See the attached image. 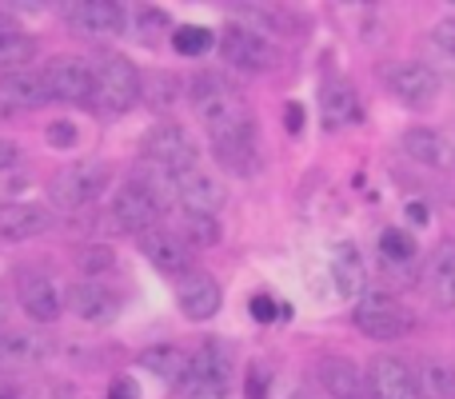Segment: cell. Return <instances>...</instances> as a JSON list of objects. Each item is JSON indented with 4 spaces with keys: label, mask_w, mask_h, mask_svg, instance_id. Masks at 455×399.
<instances>
[{
    "label": "cell",
    "mask_w": 455,
    "mask_h": 399,
    "mask_svg": "<svg viewBox=\"0 0 455 399\" xmlns=\"http://www.w3.org/2000/svg\"><path fill=\"white\" fill-rule=\"evenodd\" d=\"M16 164H20V144L0 136V172H8V168H16Z\"/></svg>",
    "instance_id": "obj_41"
},
{
    "label": "cell",
    "mask_w": 455,
    "mask_h": 399,
    "mask_svg": "<svg viewBox=\"0 0 455 399\" xmlns=\"http://www.w3.org/2000/svg\"><path fill=\"white\" fill-rule=\"evenodd\" d=\"M220 283L208 272H184L180 283H176V304L188 320H212L220 312Z\"/></svg>",
    "instance_id": "obj_15"
},
{
    "label": "cell",
    "mask_w": 455,
    "mask_h": 399,
    "mask_svg": "<svg viewBox=\"0 0 455 399\" xmlns=\"http://www.w3.org/2000/svg\"><path fill=\"white\" fill-rule=\"evenodd\" d=\"M243 395H248V399H264V395H267V376H264V368H259V363H251V368H248V384H243Z\"/></svg>",
    "instance_id": "obj_36"
},
{
    "label": "cell",
    "mask_w": 455,
    "mask_h": 399,
    "mask_svg": "<svg viewBox=\"0 0 455 399\" xmlns=\"http://www.w3.org/2000/svg\"><path fill=\"white\" fill-rule=\"evenodd\" d=\"M80 267H84V272H100V267H112V251H104V248H84V256H80Z\"/></svg>",
    "instance_id": "obj_37"
},
{
    "label": "cell",
    "mask_w": 455,
    "mask_h": 399,
    "mask_svg": "<svg viewBox=\"0 0 455 399\" xmlns=\"http://www.w3.org/2000/svg\"><path fill=\"white\" fill-rule=\"evenodd\" d=\"M4 32H8V28H4V24H0V36H4Z\"/></svg>",
    "instance_id": "obj_46"
},
{
    "label": "cell",
    "mask_w": 455,
    "mask_h": 399,
    "mask_svg": "<svg viewBox=\"0 0 455 399\" xmlns=\"http://www.w3.org/2000/svg\"><path fill=\"white\" fill-rule=\"evenodd\" d=\"M387 88H392L395 100H403L408 108H432L440 100V76H435L427 64H395L387 72Z\"/></svg>",
    "instance_id": "obj_12"
},
{
    "label": "cell",
    "mask_w": 455,
    "mask_h": 399,
    "mask_svg": "<svg viewBox=\"0 0 455 399\" xmlns=\"http://www.w3.org/2000/svg\"><path fill=\"white\" fill-rule=\"evenodd\" d=\"M416 379L427 399H455V368L448 360H424Z\"/></svg>",
    "instance_id": "obj_28"
},
{
    "label": "cell",
    "mask_w": 455,
    "mask_h": 399,
    "mask_svg": "<svg viewBox=\"0 0 455 399\" xmlns=\"http://www.w3.org/2000/svg\"><path fill=\"white\" fill-rule=\"evenodd\" d=\"M108 399H140V387H136V379H112L108 387Z\"/></svg>",
    "instance_id": "obj_40"
},
{
    "label": "cell",
    "mask_w": 455,
    "mask_h": 399,
    "mask_svg": "<svg viewBox=\"0 0 455 399\" xmlns=\"http://www.w3.org/2000/svg\"><path fill=\"white\" fill-rule=\"evenodd\" d=\"M16 296H20V307L32 323H52L60 320V307H64V291L60 283L52 280L48 272H28L20 275L16 283Z\"/></svg>",
    "instance_id": "obj_13"
},
{
    "label": "cell",
    "mask_w": 455,
    "mask_h": 399,
    "mask_svg": "<svg viewBox=\"0 0 455 399\" xmlns=\"http://www.w3.org/2000/svg\"><path fill=\"white\" fill-rule=\"evenodd\" d=\"M408 219H411V224H427V203L411 200V203H408Z\"/></svg>",
    "instance_id": "obj_44"
},
{
    "label": "cell",
    "mask_w": 455,
    "mask_h": 399,
    "mask_svg": "<svg viewBox=\"0 0 455 399\" xmlns=\"http://www.w3.org/2000/svg\"><path fill=\"white\" fill-rule=\"evenodd\" d=\"M427 288L435 291L440 304H451L455 299V243H440L427 259Z\"/></svg>",
    "instance_id": "obj_26"
},
{
    "label": "cell",
    "mask_w": 455,
    "mask_h": 399,
    "mask_svg": "<svg viewBox=\"0 0 455 399\" xmlns=\"http://www.w3.org/2000/svg\"><path fill=\"white\" fill-rule=\"evenodd\" d=\"M164 216V211L156 208V203L148 200V192H140L132 180L124 184V188L116 192V200H112V219H116L124 232H148V227H156V219Z\"/></svg>",
    "instance_id": "obj_18"
},
{
    "label": "cell",
    "mask_w": 455,
    "mask_h": 399,
    "mask_svg": "<svg viewBox=\"0 0 455 399\" xmlns=\"http://www.w3.org/2000/svg\"><path fill=\"white\" fill-rule=\"evenodd\" d=\"M52 100L44 84V72L36 68H16L0 76V116H16V112H36Z\"/></svg>",
    "instance_id": "obj_8"
},
{
    "label": "cell",
    "mask_w": 455,
    "mask_h": 399,
    "mask_svg": "<svg viewBox=\"0 0 455 399\" xmlns=\"http://www.w3.org/2000/svg\"><path fill=\"white\" fill-rule=\"evenodd\" d=\"M68 20L80 36H120L124 8L112 0H84V4H68Z\"/></svg>",
    "instance_id": "obj_17"
},
{
    "label": "cell",
    "mask_w": 455,
    "mask_h": 399,
    "mask_svg": "<svg viewBox=\"0 0 455 399\" xmlns=\"http://www.w3.org/2000/svg\"><path fill=\"white\" fill-rule=\"evenodd\" d=\"M48 227H52V211L40 203H0V240L4 243L36 240Z\"/></svg>",
    "instance_id": "obj_16"
},
{
    "label": "cell",
    "mask_w": 455,
    "mask_h": 399,
    "mask_svg": "<svg viewBox=\"0 0 455 399\" xmlns=\"http://www.w3.org/2000/svg\"><path fill=\"white\" fill-rule=\"evenodd\" d=\"M435 44H440L443 52L455 60V16H448V20L435 24Z\"/></svg>",
    "instance_id": "obj_38"
},
{
    "label": "cell",
    "mask_w": 455,
    "mask_h": 399,
    "mask_svg": "<svg viewBox=\"0 0 455 399\" xmlns=\"http://www.w3.org/2000/svg\"><path fill=\"white\" fill-rule=\"evenodd\" d=\"M108 180H112V168L104 160H76V164L60 168L48 180V200L60 211H80L108 188Z\"/></svg>",
    "instance_id": "obj_2"
},
{
    "label": "cell",
    "mask_w": 455,
    "mask_h": 399,
    "mask_svg": "<svg viewBox=\"0 0 455 399\" xmlns=\"http://www.w3.org/2000/svg\"><path fill=\"white\" fill-rule=\"evenodd\" d=\"M140 368L152 371V376H160V379H168V384L184 387V379H188V355L172 344H156L140 355Z\"/></svg>",
    "instance_id": "obj_25"
},
{
    "label": "cell",
    "mask_w": 455,
    "mask_h": 399,
    "mask_svg": "<svg viewBox=\"0 0 455 399\" xmlns=\"http://www.w3.org/2000/svg\"><path fill=\"white\" fill-rule=\"evenodd\" d=\"M4 315H8V299L0 296V328H4Z\"/></svg>",
    "instance_id": "obj_45"
},
{
    "label": "cell",
    "mask_w": 455,
    "mask_h": 399,
    "mask_svg": "<svg viewBox=\"0 0 455 399\" xmlns=\"http://www.w3.org/2000/svg\"><path fill=\"white\" fill-rule=\"evenodd\" d=\"M144 160L172 176H180L200 164V152H196V140H192L180 124H160V128H152L148 140H144Z\"/></svg>",
    "instance_id": "obj_7"
},
{
    "label": "cell",
    "mask_w": 455,
    "mask_h": 399,
    "mask_svg": "<svg viewBox=\"0 0 455 399\" xmlns=\"http://www.w3.org/2000/svg\"><path fill=\"white\" fill-rule=\"evenodd\" d=\"M251 315L259 323H272L275 320V299L272 296H251Z\"/></svg>",
    "instance_id": "obj_39"
},
{
    "label": "cell",
    "mask_w": 455,
    "mask_h": 399,
    "mask_svg": "<svg viewBox=\"0 0 455 399\" xmlns=\"http://www.w3.org/2000/svg\"><path fill=\"white\" fill-rule=\"evenodd\" d=\"M283 120H288V132H304V108H299V104H288Z\"/></svg>",
    "instance_id": "obj_42"
},
{
    "label": "cell",
    "mask_w": 455,
    "mask_h": 399,
    "mask_svg": "<svg viewBox=\"0 0 455 399\" xmlns=\"http://www.w3.org/2000/svg\"><path fill=\"white\" fill-rule=\"evenodd\" d=\"M188 88H192V108L204 120L212 148L256 140V116H251L248 100L240 96L235 84H228L220 72H200V76H192Z\"/></svg>",
    "instance_id": "obj_1"
},
{
    "label": "cell",
    "mask_w": 455,
    "mask_h": 399,
    "mask_svg": "<svg viewBox=\"0 0 455 399\" xmlns=\"http://www.w3.org/2000/svg\"><path fill=\"white\" fill-rule=\"evenodd\" d=\"M355 328L371 339H400L411 331V312L392 296V291H363L355 307Z\"/></svg>",
    "instance_id": "obj_4"
},
{
    "label": "cell",
    "mask_w": 455,
    "mask_h": 399,
    "mask_svg": "<svg viewBox=\"0 0 455 399\" xmlns=\"http://www.w3.org/2000/svg\"><path fill=\"white\" fill-rule=\"evenodd\" d=\"M140 96L152 108H172L180 96V80L172 72H156V76H140Z\"/></svg>",
    "instance_id": "obj_30"
},
{
    "label": "cell",
    "mask_w": 455,
    "mask_h": 399,
    "mask_svg": "<svg viewBox=\"0 0 455 399\" xmlns=\"http://www.w3.org/2000/svg\"><path fill=\"white\" fill-rule=\"evenodd\" d=\"M320 384L331 399H360L363 395V371L355 368L352 360L328 355V360H320Z\"/></svg>",
    "instance_id": "obj_23"
},
{
    "label": "cell",
    "mask_w": 455,
    "mask_h": 399,
    "mask_svg": "<svg viewBox=\"0 0 455 399\" xmlns=\"http://www.w3.org/2000/svg\"><path fill=\"white\" fill-rule=\"evenodd\" d=\"M379 251H384L387 264H411L419 248L403 227H384V235H379Z\"/></svg>",
    "instance_id": "obj_31"
},
{
    "label": "cell",
    "mask_w": 455,
    "mask_h": 399,
    "mask_svg": "<svg viewBox=\"0 0 455 399\" xmlns=\"http://www.w3.org/2000/svg\"><path fill=\"white\" fill-rule=\"evenodd\" d=\"M176 200H180V208L188 211V216H216V211L224 208L228 192L212 172H204V168L196 164L176 176Z\"/></svg>",
    "instance_id": "obj_10"
},
{
    "label": "cell",
    "mask_w": 455,
    "mask_h": 399,
    "mask_svg": "<svg viewBox=\"0 0 455 399\" xmlns=\"http://www.w3.org/2000/svg\"><path fill=\"white\" fill-rule=\"evenodd\" d=\"M44 84L52 100L92 104L96 100V68L80 56H56L44 64Z\"/></svg>",
    "instance_id": "obj_6"
},
{
    "label": "cell",
    "mask_w": 455,
    "mask_h": 399,
    "mask_svg": "<svg viewBox=\"0 0 455 399\" xmlns=\"http://www.w3.org/2000/svg\"><path fill=\"white\" fill-rule=\"evenodd\" d=\"M132 184H136L140 192H148V200L156 203L160 211H164L168 203L176 200V176L164 172V168H156V164H148V160H140V164H136Z\"/></svg>",
    "instance_id": "obj_27"
},
{
    "label": "cell",
    "mask_w": 455,
    "mask_h": 399,
    "mask_svg": "<svg viewBox=\"0 0 455 399\" xmlns=\"http://www.w3.org/2000/svg\"><path fill=\"white\" fill-rule=\"evenodd\" d=\"M136 28H140V40H144V44H152V40L160 36V28H164V12H160V8H148V4H144L140 12H136Z\"/></svg>",
    "instance_id": "obj_34"
},
{
    "label": "cell",
    "mask_w": 455,
    "mask_h": 399,
    "mask_svg": "<svg viewBox=\"0 0 455 399\" xmlns=\"http://www.w3.org/2000/svg\"><path fill=\"white\" fill-rule=\"evenodd\" d=\"M212 44H216L212 32L200 28V24H188V28H176V36H172V48H176L180 56H204Z\"/></svg>",
    "instance_id": "obj_32"
},
{
    "label": "cell",
    "mask_w": 455,
    "mask_h": 399,
    "mask_svg": "<svg viewBox=\"0 0 455 399\" xmlns=\"http://www.w3.org/2000/svg\"><path fill=\"white\" fill-rule=\"evenodd\" d=\"M44 140L52 144V148H72V144L80 140V132H76V124H72V120H56V124H48Z\"/></svg>",
    "instance_id": "obj_35"
},
{
    "label": "cell",
    "mask_w": 455,
    "mask_h": 399,
    "mask_svg": "<svg viewBox=\"0 0 455 399\" xmlns=\"http://www.w3.org/2000/svg\"><path fill=\"white\" fill-rule=\"evenodd\" d=\"M320 108H323V124L328 128H352L363 120V104L347 80H328L320 88Z\"/></svg>",
    "instance_id": "obj_21"
},
{
    "label": "cell",
    "mask_w": 455,
    "mask_h": 399,
    "mask_svg": "<svg viewBox=\"0 0 455 399\" xmlns=\"http://www.w3.org/2000/svg\"><path fill=\"white\" fill-rule=\"evenodd\" d=\"M403 152H408L416 164H427V168H448L451 164L448 140H443L440 132H432V128H411V132L403 136Z\"/></svg>",
    "instance_id": "obj_24"
},
{
    "label": "cell",
    "mask_w": 455,
    "mask_h": 399,
    "mask_svg": "<svg viewBox=\"0 0 455 399\" xmlns=\"http://www.w3.org/2000/svg\"><path fill=\"white\" fill-rule=\"evenodd\" d=\"M36 56V40L24 36V32L8 28L0 36V68L4 72H16V68H28V60Z\"/></svg>",
    "instance_id": "obj_29"
},
{
    "label": "cell",
    "mask_w": 455,
    "mask_h": 399,
    "mask_svg": "<svg viewBox=\"0 0 455 399\" xmlns=\"http://www.w3.org/2000/svg\"><path fill=\"white\" fill-rule=\"evenodd\" d=\"M140 251L152 267H160V272H168V275H184L188 264H192L188 243H184L176 232L160 227V224L148 227V232H140Z\"/></svg>",
    "instance_id": "obj_14"
},
{
    "label": "cell",
    "mask_w": 455,
    "mask_h": 399,
    "mask_svg": "<svg viewBox=\"0 0 455 399\" xmlns=\"http://www.w3.org/2000/svg\"><path fill=\"white\" fill-rule=\"evenodd\" d=\"M220 56H224L228 64H235V68H243V72H267V68L275 64V48L267 44L259 32L240 28V24L224 28V36H220Z\"/></svg>",
    "instance_id": "obj_11"
},
{
    "label": "cell",
    "mask_w": 455,
    "mask_h": 399,
    "mask_svg": "<svg viewBox=\"0 0 455 399\" xmlns=\"http://www.w3.org/2000/svg\"><path fill=\"white\" fill-rule=\"evenodd\" d=\"M68 304H72V312H76L84 323H112L120 315V296L112 288H104L100 280L76 283V288H72V296H68Z\"/></svg>",
    "instance_id": "obj_19"
},
{
    "label": "cell",
    "mask_w": 455,
    "mask_h": 399,
    "mask_svg": "<svg viewBox=\"0 0 455 399\" xmlns=\"http://www.w3.org/2000/svg\"><path fill=\"white\" fill-rule=\"evenodd\" d=\"M48 352V339L36 336L28 328H0V368L16 371V368H32L40 363Z\"/></svg>",
    "instance_id": "obj_20"
},
{
    "label": "cell",
    "mask_w": 455,
    "mask_h": 399,
    "mask_svg": "<svg viewBox=\"0 0 455 399\" xmlns=\"http://www.w3.org/2000/svg\"><path fill=\"white\" fill-rule=\"evenodd\" d=\"M368 392L371 399H424L419 379L400 355H376L368 368Z\"/></svg>",
    "instance_id": "obj_9"
},
{
    "label": "cell",
    "mask_w": 455,
    "mask_h": 399,
    "mask_svg": "<svg viewBox=\"0 0 455 399\" xmlns=\"http://www.w3.org/2000/svg\"><path fill=\"white\" fill-rule=\"evenodd\" d=\"M0 399H28V387L12 384V379H0Z\"/></svg>",
    "instance_id": "obj_43"
},
{
    "label": "cell",
    "mask_w": 455,
    "mask_h": 399,
    "mask_svg": "<svg viewBox=\"0 0 455 399\" xmlns=\"http://www.w3.org/2000/svg\"><path fill=\"white\" fill-rule=\"evenodd\" d=\"M232 379H235V363L220 339H208L188 355V379H184L188 399H228L232 395Z\"/></svg>",
    "instance_id": "obj_3"
},
{
    "label": "cell",
    "mask_w": 455,
    "mask_h": 399,
    "mask_svg": "<svg viewBox=\"0 0 455 399\" xmlns=\"http://www.w3.org/2000/svg\"><path fill=\"white\" fill-rule=\"evenodd\" d=\"M140 100V72L124 56H104L96 64V100L104 112H128Z\"/></svg>",
    "instance_id": "obj_5"
},
{
    "label": "cell",
    "mask_w": 455,
    "mask_h": 399,
    "mask_svg": "<svg viewBox=\"0 0 455 399\" xmlns=\"http://www.w3.org/2000/svg\"><path fill=\"white\" fill-rule=\"evenodd\" d=\"M184 235L196 248H212V243H220V224H216V216H188L184 211Z\"/></svg>",
    "instance_id": "obj_33"
},
{
    "label": "cell",
    "mask_w": 455,
    "mask_h": 399,
    "mask_svg": "<svg viewBox=\"0 0 455 399\" xmlns=\"http://www.w3.org/2000/svg\"><path fill=\"white\" fill-rule=\"evenodd\" d=\"M328 272L331 283H336L339 296H363V283H368V272H363V256L352 240H339L328 256Z\"/></svg>",
    "instance_id": "obj_22"
}]
</instances>
